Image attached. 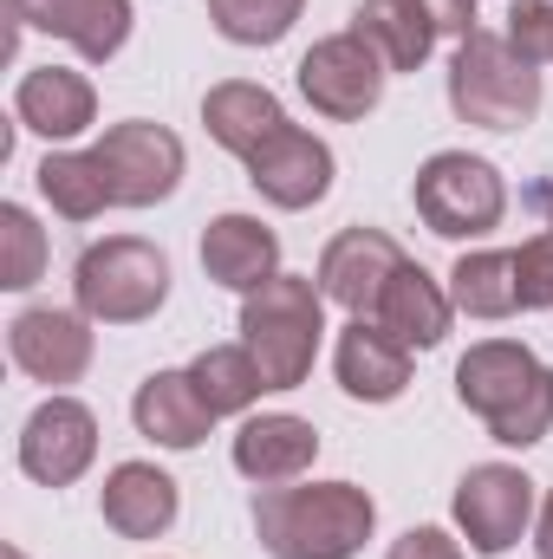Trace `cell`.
Masks as SVG:
<instances>
[{
  "label": "cell",
  "mask_w": 553,
  "mask_h": 559,
  "mask_svg": "<svg viewBox=\"0 0 553 559\" xmlns=\"http://www.w3.org/2000/svg\"><path fill=\"white\" fill-rule=\"evenodd\" d=\"M189 378H196V391H202V404L215 417H248L261 404V391H268V378H261V365H255L248 345H209V352H196Z\"/></svg>",
  "instance_id": "d4e9b609"
},
{
  "label": "cell",
  "mask_w": 553,
  "mask_h": 559,
  "mask_svg": "<svg viewBox=\"0 0 553 559\" xmlns=\"http://www.w3.org/2000/svg\"><path fill=\"white\" fill-rule=\"evenodd\" d=\"M0 241H7V254H0V286H7V293H26L33 280L46 274V228H39L20 202H7V209H0Z\"/></svg>",
  "instance_id": "83f0119b"
},
{
  "label": "cell",
  "mask_w": 553,
  "mask_h": 559,
  "mask_svg": "<svg viewBox=\"0 0 553 559\" xmlns=\"http://www.w3.org/2000/svg\"><path fill=\"white\" fill-rule=\"evenodd\" d=\"M385 79H391V66H385L352 26L332 33V39H319V46L299 59V72H293L299 98H306L319 118H332V124H358V118H372L378 98H385Z\"/></svg>",
  "instance_id": "ba28073f"
},
{
  "label": "cell",
  "mask_w": 553,
  "mask_h": 559,
  "mask_svg": "<svg viewBox=\"0 0 553 559\" xmlns=\"http://www.w3.org/2000/svg\"><path fill=\"white\" fill-rule=\"evenodd\" d=\"M456 397L502 449H534L553 429V365L521 338H475L456 365Z\"/></svg>",
  "instance_id": "6da1fadb"
},
{
  "label": "cell",
  "mask_w": 553,
  "mask_h": 559,
  "mask_svg": "<svg viewBox=\"0 0 553 559\" xmlns=\"http://www.w3.org/2000/svg\"><path fill=\"white\" fill-rule=\"evenodd\" d=\"M352 33H358L391 72H416V66L436 52V39H443L416 0H365V7L352 13Z\"/></svg>",
  "instance_id": "603a6c76"
},
{
  "label": "cell",
  "mask_w": 553,
  "mask_h": 559,
  "mask_svg": "<svg viewBox=\"0 0 553 559\" xmlns=\"http://www.w3.org/2000/svg\"><path fill=\"white\" fill-rule=\"evenodd\" d=\"M131 423H138V436H150L156 449H202L209 442V429H215V411L202 404V391H196V378L189 371H150L138 384V397H131Z\"/></svg>",
  "instance_id": "ffe728a7"
},
{
  "label": "cell",
  "mask_w": 553,
  "mask_h": 559,
  "mask_svg": "<svg viewBox=\"0 0 553 559\" xmlns=\"http://www.w3.org/2000/svg\"><path fill=\"white\" fill-rule=\"evenodd\" d=\"M98 462V417L92 404L52 391L33 417L20 423V475L39 488H72Z\"/></svg>",
  "instance_id": "30bf717a"
},
{
  "label": "cell",
  "mask_w": 553,
  "mask_h": 559,
  "mask_svg": "<svg viewBox=\"0 0 553 559\" xmlns=\"http://www.w3.org/2000/svg\"><path fill=\"white\" fill-rule=\"evenodd\" d=\"M72 299L92 325H143L169 299V254L143 235H105L79 254Z\"/></svg>",
  "instance_id": "5b68a950"
},
{
  "label": "cell",
  "mask_w": 553,
  "mask_h": 559,
  "mask_svg": "<svg viewBox=\"0 0 553 559\" xmlns=\"http://www.w3.org/2000/svg\"><path fill=\"white\" fill-rule=\"evenodd\" d=\"M378 501L358 481H286L255 495V534L274 559H358Z\"/></svg>",
  "instance_id": "7a4b0ae2"
},
{
  "label": "cell",
  "mask_w": 553,
  "mask_h": 559,
  "mask_svg": "<svg viewBox=\"0 0 553 559\" xmlns=\"http://www.w3.org/2000/svg\"><path fill=\"white\" fill-rule=\"evenodd\" d=\"M398 345H411V352H436L443 338H449V319H456V299H449V286L443 280H430L416 261H404L391 286H385V299H378V312H372Z\"/></svg>",
  "instance_id": "7402d4cb"
},
{
  "label": "cell",
  "mask_w": 553,
  "mask_h": 559,
  "mask_svg": "<svg viewBox=\"0 0 553 559\" xmlns=\"http://www.w3.org/2000/svg\"><path fill=\"white\" fill-rule=\"evenodd\" d=\"M7 13H13L20 26H33V33L66 39L85 66L118 59L125 39H131V20H138L131 0H7Z\"/></svg>",
  "instance_id": "5bb4252c"
},
{
  "label": "cell",
  "mask_w": 553,
  "mask_h": 559,
  "mask_svg": "<svg viewBox=\"0 0 553 559\" xmlns=\"http://www.w3.org/2000/svg\"><path fill=\"white\" fill-rule=\"evenodd\" d=\"M534 481L515 468V462H475L456 495H449V514H456V534L475 547L482 559L508 554L528 527H534Z\"/></svg>",
  "instance_id": "9c48e42d"
},
{
  "label": "cell",
  "mask_w": 553,
  "mask_h": 559,
  "mask_svg": "<svg viewBox=\"0 0 553 559\" xmlns=\"http://www.w3.org/2000/svg\"><path fill=\"white\" fill-rule=\"evenodd\" d=\"M202 124H209V138L222 143L228 156L248 163V156L274 138L280 124H293V118H286V105H280L268 85H255V79H222V85L202 92Z\"/></svg>",
  "instance_id": "44dd1931"
},
{
  "label": "cell",
  "mask_w": 553,
  "mask_h": 559,
  "mask_svg": "<svg viewBox=\"0 0 553 559\" xmlns=\"http://www.w3.org/2000/svg\"><path fill=\"white\" fill-rule=\"evenodd\" d=\"M306 0H209V20L228 46H280Z\"/></svg>",
  "instance_id": "4316f807"
},
{
  "label": "cell",
  "mask_w": 553,
  "mask_h": 559,
  "mask_svg": "<svg viewBox=\"0 0 553 559\" xmlns=\"http://www.w3.org/2000/svg\"><path fill=\"white\" fill-rule=\"evenodd\" d=\"M248 182H255V195L261 202H274V209H313V202H326L332 195V176H339V156H332V143L313 138V131H299V124H280L274 138L261 143L248 163Z\"/></svg>",
  "instance_id": "7c38bea8"
},
{
  "label": "cell",
  "mask_w": 553,
  "mask_h": 559,
  "mask_svg": "<svg viewBox=\"0 0 553 559\" xmlns=\"http://www.w3.org/2000/svg\"><path fill=\"white\" fill-rule=\"evenodd\" d=\"M411 202L423 215L430 235L443 241H482L489 228H502L508 215V182L489 156H469V150H436L411 182Z\"/></svg>",
  "instance_id": "8992f818"
},
{
  "label": "cell",
  "mask_w": 553,
  "mask_h": 559,
  "mask_svg": "<svg viewBox=\"0 0 553 559\" xmlns=\"http://www.w3.org/2000/svg\"><path fill=\"white\" fill-rule=\"evenodd\" d=\"M92 163L111 189V209H156L176 195L183 182V138L169 124H150V118H125L111 124L105 138L92 143Z\"/></svg>",
  "instance_id": "52a82bcc"
},
{
  "label": "cell",
  "mask_w": 553,
  "mask_h": 559,
  "mask_svg": "<svg viewBox=\"0 0 553 559\" xmlns=\"http://www.w3.org/2000/svg\"><path fill=\"white\" fill-rule=\"evenodd\" d=\"M313 462H319V429L293 411H261V417H242L235 429V468L255 488H286Z\"/></svg>",
  "instance_id": "ac0fdd59"
},
{
  "label": "cell",
  "mask_w": 553,
  "mask_h": 559,
  "mask_svg": "<svg viewBox=\"0 0 553 559\" xmlns=\"http://www.w3.org/2000/svg\"><path fill=\"white\" fill-rule=\"evenodd\" d=\"M548 209H553V202H548Z\"/></svg>",
  "instance_id": "e575fe53"
},
{
  "label": "cell",
  "mask_w": 553,
  "mask_h": 559,
  "mask_svg": "<svg viewBox=\"0 0 553 559\" xmlns=\"http://www.w3.org/2000/svg\"><path fill=\"white\" fill-rule=\"evenodd\" d=\"M404 261H411V254H404L385 228H339V235L326 241L313 280H319L326 306H339V312H352V319H372L378 299H385V286H391V274H398Z\"/></svg>",
  "instance_id": "8fae6325"
},
{
  "label": "cell",
  "mask_w": 553,
  "mask_h": 559,
  "mask_svg": "<svg viewBox=\"0 0 553 559\" xmlns=\"http://www.w3.org/2000/svg\"><path fill=\"white\" fill-rule=\"evenodd\" d=\"M508 46L528 66H553V0H508Z\"/></svg>",
  "instance_id": "f1b7e54d"
},
{
  "label": "cell",
  "mask_w": 553,
  "mask_h": 559,
  "mask_svg": "<svg viewBox=\"0 0 553 559\" xmlns=\"http://www.w3.org/2000/svg\"><path fill=\"white\" fill-rule=\"evenodd\" d=\"M534 554L553 559V488L541 495V514H534Z\"/></svg>",
  "instance_id": "d6a6232c"
},
{
  "label": "cell",
  "mask_w": 553,
  "mask_h": 559,
  "mask_svg": "<svg viewBox=\"0 0 553 559\" xmlns=\"http://www.w3.org/2000/svg\"><path fill=\"white\" fill-rule=\"evenodd\" d=\"M202 274L228 293H255L280 274V235L261 215H215L202 228Z\"/></svg>",
  "instance_id": "d6986e66"
},
{
  "label": "cell",
  "mask_w": 553,
  "mask_h": 559,
  "mask_svg": "<svg viewBox=\"0 0 553 559\" xmlns=\"http://www.w3.org/2000/svg\"><path fill=\"white\" fill-rule=\"evenodd\" d=\"M7 559H20V554H13V547H7Z\"/></svg>",
  "instance_id": "836d02e7"
},
{
  "label": "cell",
  "mask_w": 553,
  "mask_h": 559,
  "mask_svg": "<svg viewBox=\"0 0 553 559\" xmlns=\"http://www.w3.org/2000/svg\"><path fill=\"white\" fill-rule=\"evenodd\" d=\"M416 7L430 13V26H436V33H456V39H462V33H475V0H416Z\"/></svg>",
  "instance_id": "1f68e13d"
},
{
  "label": "cell",
  "mask_w": 553,
  "mask_h": 559,
  "mask_svg": "<svg viewBox=\"0 0 553 559\" xmlns=\"http://www.w3.org/2000/svg\"><path fill=\"white\" fill-rule=\"evenodd\" d=\"M13 118H20V131H33V138L72 143L98 124V92H92V79L72 72V66H33V72H20V85H13Z\"/></svg>",
  "instance_id": "9a60e30c"
},
{
  "label": "cell",
  "mask_w": 553,
  "mask_h": 559,
  "mask_svg": "<svg viewBox=\"0 0 553 559\" xmlns=\"http://www.w3.org/2000/svg\"><path fill=\"white\" fill-rule=\"evenodd\" d=\"M449 111L475 131H528L541 111V66H528L508 33H462L449 52Z\"/></svg>",
  "instance_id": "277c9868"
},
{
  "label": "cell",
  "mask_w": 553,
  "mask_h": 559,
  "mask_svg": "<svg viewBox=\"0 0 553 559\" xmlns=\"http://www.w3.org/2000/svg\"><path fill=\"white\" fill-rule=\"evenodd\" d=\"M33 182H39V195H46L66 222H98V215L111 209V189H105L92 150H46L39 169H33Z\"/></svg>",
  "instance_id": "484cf974"
},
{
  "label": "cell",
  "mask_w": 553,
  "mask_h": 559,
  "mask_svg": "<svg viewBox=\"0 0 553 559\" xmlns=\"http://www.w3.org/2000/svg\"><path fill=\"white\" fill-rule=\"evenodd\" d=\"M385 559H462V540L443 534V527H411V534L391 540V554Z\"/></svg>",
  "instance_id": "4dcf8cb0"
},
{
  "label": "cell",
  "mask_w": 553,
  "mask_h": 559,
  "mask_svg": "<svg viewBox=\"0 0 553 559\" xmlns=\"http://www.w3.org/2000/svg\"><path fill=\"white\" fill-rule=\"evenodd\" d=\"M515 286H521V312H548L553 306V228L515 248Z\"/></svg>",
  "instance_id": "f546056e"
},
{
  "label": "cell",
  "mask_w": 553,
  "mask_h": 559,
  "mask_svg": "<svg viewBox=\"0 0 553 559\" xmlns=\"http://www.w3.org/2000/svg\"><path fill=\"white\" fill-rule=\"evenodd\" d=\"M98 514L118 540H163L183 514V488L156 462H118L98 488Z\"/></svg>",
  "instance_id": "e0dca14e"
},
{
  "label": "cell",
  "mask_w": 553,
  "mask_h": 559,
  "mask_svg": "<svg viewBox=\"0 0 553 559\" xmlns=\"http://www.w3.org/2000/svg\"><path fill=\"white\" fill-rule=\"evenodd\" d=\"M332 371L352 404H398L411 391V345H398L378 319H345L332 345Z\"/></svg>",
  "instance_id": "2e32d148"
},
{
  "label": "cell",
  "mask_w": 553,
  "mask_h": 559,
  "mask_svg": "<svg viewBox=\"0 0 553 559\" xmlns=\"http://www.w3.org/2000/svg\"><path fill=\"white\" fill-rule=\"evenodd\" d=\"M449 299L469 319H508L521 312V286H515V254L508 248H475L449 267Z\"/></svg>",
  "instance_id": "cb8c5ba5"
},
{
  "label": "cell",
  "mask_w": 553,
  "mask_h": 559,
  "mask_svg": "<svg viewBox=\"0 0 553 559\" xmlns=\"http://www.w3.org/2000/svg\"><path fill=\"white\" fill-rule=\"evenodd\" d=\"M326 338V293L313 274H274L242 299V345L255 352L268 391H299Z\"/></svg>",
  "instance_id": "3957f363"
},
{
  "label": "cell",
  "mask_w": 553,
  "mask_h": 559,
  "mask_svg": "<svg viewBox=\"0 0 553 559\" xmlns=\"http://www.w3.org/2000/svg\"><path fill=\"white\" fill-rule=\"evenodd\" d=\"M92 319L85 312H66V306H26V312H13V325H7V352H13V365L33 378V384H79L85 371H92Z\"/></svg>",
  "instance_id": "4fadbf2b"
}]
</instances>
